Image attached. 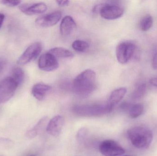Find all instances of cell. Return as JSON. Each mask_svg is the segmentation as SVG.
I'll return each instance as SVG.
<instances>
[{
	"mask_svg": "<svg viewBox=\"0 0 157 156\" xmlns=\"http://www.w3.org/2000/svg\"><path fill=\"white\" fill-rule=\"evenodd\" d=\"M42 49V45L39 42L31 44L18 58L17 64L23 66L29 63L37 58Z\"/></svg>",
	"mask_w": 157,
	"mask_h": 156,
	"instance_id": "7",
	"label": "cell"
},
{
	"mask_svg": "<svg viewBox=\"0 0 157 156\" xmlns=\"http://www.w3.org/2000/svg\"><path fill=\"white\" fill-rule=\"evenodd\" d=\"M128 110L129 116L131 118L135 119L139 117L143 114L144 107L142 104L137 103L129 106Z\"/></svg>",
	"mask_w": 157,
	"mask_h": 156,
	"instance_id": "17",
	"label": "cell"
},
{
	"mask_svg": "<svg viewBox=\"0 0 157 156\" xmlns=\"http://www.w3.org/2000/svg\"><path fill=\"white\" fill-rule=\"evenodd\" d=\"M126 92L127 89L125 88H120L114 90L111 93L107 103L112 109H113L114 106L118 104L123 99Z\"/></svg>",
	"mask_w": 157,
	"mask_h": 156,
	"instance_id": "15",
	"label": "cell"
},
{
	"mask_svg": "<svg viewBox=\"0 0 157 156\" xmlns=\"http://www.w3.org/2000/svg\"><path fill=\"white\" fill-rule=\"evenodd\" d=\"M18 87L11 77L5 78L0 81V104L8 101L14 94Z\"/></svg>",
	"mask_w": 157,
	"mask_h": 156,
	"instance_id": "5",
	"label": "cell"
},
{
	"mask_svg": "<svg viewBox=\"0 0 157 156\" xmlns=\"http://www.w3.org/2000/svg\"><path fill=\"white\" fill-rule=\"evenodd\" d=\"M152 67L154 69L157 70V52L155 53L152 60Z\"/></svg>",
	"mask_w": 157,
	"mask_h": 156,
	"instance_id": "26",
	"label": "cell"
},
{
	"mask_svg": "<svg viewBox=\"0 0 157 156\" xmlns=\"http://www.w3.org/2000/svg\"><path fill=\"white\" fill-rule=\"evenodd\" d=\"M49 52L56 58H72L74 55L69 49L63 47H55L52 49Z\"/></svg>",
	"mask_w": 157,
	"mask_h": 156,
	"instance_id": "16",
	"label": "cell"
},
{
	"mask_svg": "<svg viewBox=\"0 0 157 156\" xmlns=\"http://www.w3.org/2000/svg\"><path fill=\"white\" fill-rule=\"evenodd\" d=\"M100 152L104 156H121L125 150L116 142L111 140H105L99 146Z\"/></svg>",
	"mask_w": 157,
	"mask_h": 156,
	"instance_id": "8",
	"label": "cell"
},
{
	"mask_svg": "<svg viewBox=\"0 0 157 156\" xmlns=\"http://www.w3.org/2000/svg\"><path fill=\"white\" fill-rule=\"evenodd\" d=\"M153 24V18L150 15L145 16L140 22V28L143 31H147L152 27Z\"/></svg>",
	"mask_w": 157,
	"mask_h": 156,
	"instance_id": "19",
	"label": "cell"
},
{
	"mask_svg": "<svg viewBox=\"0 0 157 156\" xmlns=\"http://www.w3.org/2000/svg\"><path fill=\"white\" fill-rule=\"evenodd\" d=\"M127 136L134 146L139 149L147 148L153 140L152 131L144 126H135L128 130Z\"/></svg>",
	"mask_w": 157,
	"mask_h": 156,
	"instance_id": "2",
	"label": "cell"
},
{
	"mask_svg": "<svg viewBox=\"0 0 157 156\" xmlns=\"http://www.w3.org/2000/svg\"><path fill=\"white\" fill-rule=\"evenodd\" d=\"M29 156H36L35 155H30Z\"/></svg>",
	"mask_w": 157,
	"mask_h": 156,
	"instance_id": "30",
	"label": "cell"
},
{
	"mask_svg": "<svg viewBox=\"0 0 157 156\" xmlns=\"http://www.w3.org/2000/svg\"><path fill=\"white\" fill-rule=\"evenodd\" d=\"M93 11L100 13L101 17L107 20L118 19L124 14V10L121 7L110 4L98 5L94 7Z\"/></svg>",
	"mask_w": 157,
	"mask_h": 156,
	"instance_id": "4",
	"label": "cell"
},
{
	"mask_svg": "<svg viewBox=\"0 0 157 156\" xmlns=\"http://www.w3.org/2000/svg\"><path fill=\"white\" fill-rule=\"evenodd\" d=\"M136 46L130 42H122L118 44L116 49V56L119 63L122 64L127 63L134 56Z\"/></svg>",
	"mask_w": 157,
	"mask_h": 156,
	"instance_id": "6",
	"label": "cell"
},
{
	"mask_svg": "<svg viewBox=\"0 0 157 156\" xmlns=\"http://www.w3.org/2000/svg\"><path fill=\"white\" fill-rule=\"evenodd\" d=\"M113 109L108 103L78 105L74 109L75 113L80 116H97L110 112Z\"/></svg>",
	"mask_w": 157,
	"mask_h": 156,
	"instance_id": "3",
	"label": "cell"
},
{
	"mask_svg": "<svg viewBox=\"0 0 157 156\" xmlns=\"http://www.w3.org/2000/svg\"><path fill=\"white\" fill-rule=\"evenodd\" d=\"M5 15L4 14L1 13H0V28H1V27H2V25L3 24L4 21L5 19Z\"/></svg>",
	"mask_w": 157,
	"mask_h": 156,
	"instance_id": "29",
	"label": "cell"
},
{
	"mask_svg": "<svg viewBox=\"0 0 157 156\" xmlns=\"http://www.w3.org/2000/svg\"><path fill=\"white\" fill-rule=\"evenodd\" d=\"M150 83L153 86L157 87V77L153 78L151 79L150 80Z\"/></svg>",
	"mask_w": 157,
	"mask_h": 156,
	"instance_id": "28",
	"label": "cell"
},
{
	"mask_svg": "<svg viewBox=\"0 0 157 156\" xmlns=\"http://www.w3.org/2000/svg\"><path fill=\"white\" fill-rule=\"evenodd\" d=\"M130 156L125 155V156Z\"/></svg>",
	"mask_w": 157,
	"mask_h": 156,
	"instance_id": "31",
	"label": "cell"
},
{
	"mask_svg": "<svg viewBox=\"0 0 157 156\" xmlns=\"http://www.w3.org/2000/svg\"><path fill=\"white\" fill-rule=\"evenodd\" d=\"M12 77L15 81L17 82V85H21L25 78V74L24 71L20 67L14 68L12 71Z\"/></svg>",
	"mask_w": 157,
	"mask_h": 156,
	"instance_id": "18",
	"label": "cell"
},
{
	"mask_svg": "<svg viewBox=\"0 0 157 156\" xmlns=\"http://www.w3.org/2000/svg\"><path fill=\"white\" fill-rule=\"evenodd\" d=\"M74 92L81 97H86L96 88V74L94 71L87 69L78 75L73 82Z\"/></svg>",
	"mask_w": 157,
	"mask_h": 156,
	"instance_id": "1",
	"label": "cell"
},
{
	"mask_svg": "<svg viewBox=\"0 0 157 156\" xmlns=\"http://www.w3.org/2000/svg\"><path fill=\"white\" fill-rule=\"evenodd\" d=\"M146 91V85L145 83H141L136 88L133 93L132 97L134 100H139L144 95Z\"/></svg>",
	"mask_w": 157,
	"mask_h": 156,
	"instance_id": "21",
	"label": "cell"
},
{
	"mask_svg": "<svg viewBox=\"0 0 157 156\" xmlns=\"http://www.w3.org/2000/svg\"><path fill=\"white\" fill-rule=\"evenodd\" d=\"M19 9L25 14L31 16L43 13L47 11L48 6L43 2L25 3L19 5Z\"/></svg>",
	"mask_w": 157,
	"mask_h": 156,
	"instance_id": "11",
	"label": "cell"
},
{
	"mask_svg": "<svg viewBox=\"0 0 157 156\" xmlns=\"http://www.w3.org/2000/svg\"><path fill=\"white\" fill-rule=\"evenodd\" d=\"M64 124L63 117L56 115L49 122L47 125V132L48 134L54 137H58L61 132Z\"/></svg>",
	"mask_w": 157,
	"mask_h": 156,
	"instance_id": "12",
	"label": "cell"
},
{
	"mask_svg": "<svg viewBox=\"0 0 157 156\" xmlns=\"http://www.w3.org/2000/svg\"><path fill=\"white\" fill-rule=\"evenodd\" d=\"M39 68L45 71H52L59 67L57 58L50 52L44 53L40 56L38 63Z\"/></svg>",
	"mask_w": 157,
	"mask_h": 156,
	"instance_id": "9",
	"label": "cell"
},
{
	"mask_svg": "<svg viewBox=\"0 0 157 156\" xmlns=\"http://www.w3.org/2000/svg\"><path fill=\"white\" fill-rule=\"evenodd\" d=\"M46 121V119L45 118L41 119L34 128L28 131L27 133V136L29 138H33L36 137L39 131L41 128V126L43 125Z\"/></svg>",
	"mask_w": 157,
	"mask_h": 156,
	"instance_id": "22",
	"label": "cell"
},
{
	"mask_svg": "<svg viewBox=\"0 0 157 156\" xmlns=\"http://www.w3.org/2000/svg\"><path fill=\"white\" fill-rule=\"evenodd\" d=\"M51 90L52 87L50 85L43 83H38L32 87L31 92L36 100L42 101Z\"/></svg>",
	"mask_w": 157,
	"mask_h": 156,
	"instance_id": "13",
	"label": "cell"
},
{
	"mask_svg": "<svg viewBox=\"0 0 157 156\" xmlns=\"http://www.w3.org/2000/svg\"><path fill=\"white\" fill-rule=\"evenodd\" d=\"M56 2L57 3L58 5L60 6H64L68 5L70 3V1H65V0H63V1H56Z\"/></svg>",
	"mask_w": 157,
	"mask_h": 156,
	"instance_id": "27",
	"label": "cell"
},
{
	"mask_svg": "<svg viewBox=\"0 0 157 156\" xmlns=\"http://www.w3.org/2000/svg\"><path fill=\"white\" fill-rule=\"evenodd\" d=\"M61 16V12L56 11L38 17L35 22L36 24L40 27H50L56 25L60 21Z\"/></svg>",
	"mask_w": 157,
	"mask_h": 156,
	"instance_id": "10",
	"label": "cell"
},
{
	"mask_svg": "<svg viewBox=\"0 0 157 156\" xmlns=\"http://www.w3.org/2000/svg\"><path fill=\"white\" fill-rule=\"evenodd\" d=\"M73 49L77 52H83L89 47L87 42L82 40H76L74 41L72 45Z\"/></svg>",
	"mask_w": 157,
	"mask_h": 156,
	"instance_id": "20",
	"label": "cell"
},
{
	"mask_svg": "<svg viewBox=\"0 0 157 156\" xmlns=\"http://www.w3.org/2000/svg\"><path fill=\"white\" fill-rule=\"evenodd\" d=\"M7 61L4 58H0V74L2 73L6 67Z\"/></svg>",
	"mask_w": 157,
	"mask_h": 156,
	"instance_id": "25",
	"label": "cell"
},
{
	"mask_svg": "<svg viewBox=\"0 0 157 156\" xmlns=\"http://www.w3.org/2000/svg\"><path fill=\"white\" fill-rule=\"evenodd\" d=\"M21 1L13 0V1H7V0H2L0 1V3L2 4L6 5L9 7H15L17 6L21 3Z\"/></svg>",
	"mask_w": 157,
	"mask_h": 156,
	"instance_id": "23",
	"label": "cell"
},
{
	"mask_svg": "<svg viewBox=\"0 0 157 156\" xmlns=\"http://www.w3.org/2000/svg\"><path fill=\"white\" fill-rule=\"evenodd\" d=\"M87 130L85 128H82L78 131L77 135V138L78 141H82L85 138L87 134Z\"/></svg>",
	"mask_w": 157,
	"mask_h": 156,
	"instance_id": "24",
	"label": "cell"
},
{
	"mask_svg": "<svg viewBox=\"0 0 157 156\" xmlns=\"http://www.w3.org/2000/svg\"><path fill=\"white\" fill-rule=\"evenodd\" d=\"M76 26V23L73 17L66 16L63 18L61 22L60 32L63 36H67L73 32Z\"/></svg>",
	"mask_w": 157,
	"mask_h": 156,
	"instance_id": "14",
	"label": "cell"
}]
</instances>
